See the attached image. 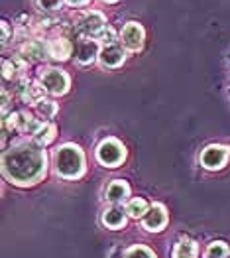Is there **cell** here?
<instances>
[{"mask_svg":"<svg viewBox=\"0 0 230 258\" xmlns=\"http://www.w3.org/2000/svg\"><path fill=\"white\" fill-rule=\"evenodd\" d=\"M55 170L65 179H77L85 173L83 150L75 144H65L55 152Z\"/></svg>","mask_w":230,"mask_h":258,"instance_id":"2","label":"cell"},{"mask_svg":"<svg viewBox=\"0 0 230 258\" xmlns=\"http://www.w3.org/2000/svg\"><path fill=\"white\" fill-rule=\"evenodd\" d=\"M120 42H122V45H124L126 49L138 51L144 45V28L138 22H128L124 28H122Z\"/></svg>","mask_w":230,"mask_h":258,"instance_id":"8","label":"cell"},{"mask_svg":"<svg viewBox=\"0 0 230 258\" xmlns=\"http://www.w3.org/2000/svg\"><path fill=\"white\" fill-rule=\"evenodd\" d=\"M43 93H45V87L42 83H30L28 89H26V93H24V101L26 103H32V105H38L40 101L43 99Z\"/></svg>","mask_w":230,"mask_h":258,"instance_id":"17","label":"cell"},{"mask_svg":"<svg viewBox=\"0 0 230 258\" xmlns=\"http://www.w3.org/2000/svg\"><path fill=\"white\" fill-rule=\"evenodd\" d=\"M142 223H144V229L151 231V233L162 231V229L166 227V223H168L166 207H164V205H160V203H154V205L147 209L146 215L142 217Z\"/></svg>","mask_w":230,"mask_h":258,"instance_id":"9","label":"cell"},{"mask_svg":"<svg viewBox=\"0 0 230 258\" xmlns=\"http://www.w3.org/2000/svg\"><path fill=\"white\" fill-rule=\"evenodd\" d=\"M22 65H24V61H22L20 57H16V59H12V61H10V59H4V61H2V69H4L2 75H4V79H12V77L16 75V69L22 67Z\"/></svg>","mask_w":230,"mask_h":258,"instance_id":"20","label":"cell"},{"mask_svg":"<svg viewBox=\"0 0 230 258\" xmlns=\"http://www.w3.org/2000/svg\"><path fill=\"white\" fill-rule=\"evenodd\" d=\"M124 258H156V254L146 246H132Z\"/></svg>","mask_w":230,"mask_h":258,"instance_id":"22","label":"cell"},{"mask_svg":"<svg viewBox=\"0 0 230 258\" xmlns=\"http://www.w3.org/2000/svg\"><path fill=\"white\" fill-rule=\"evenodd\" d=\"M114 38H116V34H114V30H112L110 26H106L105 30H103V32H101V34H99V36H97L95 40H99V42H103V43H105V45H110V43H116V40H114Z\"/></svg>","mask_w":230,"mask_h":258,"instance_id":"23","label":"cell"},{"mask_svg":"<svg viewBox=\"0 0 230 258\" xmlns=\"http://www.w3.org/2000/svg\"><path fill=\"white\" fill-rule=\"evenodd\" d=\"M42 85L51 95H63L69 89V75L61 69L49 67L42 73Z\"/></svg>","mask_w":230,"mask_h":258,"instance_id":"5","label":"cell"},{"mask_svg":"<svg viewBox=\"0 0 230 258\" xmlns=\"http://www.w3.org/2000/svg\"><path fill=\"white\" fill-rule=\"evenodd\" d=\"M228 148L226 146H218V144H212V146H207L205 150L201 152V164L203 168L207 170H220L226 160H228Z\"/></svg>","mask_w":230,"mask_h":258,"instance_id":"6","label":"cell"},{"mask_svg":"<svg viewBox=\"0 0 230 258\" xmlns=\"http://www.w3.org/2000/svg\"><path fill=\"white\" fill-rule=\"evenodd\" d=\"M55 134H57V128H55L51 122H43L42 126H40V130L34 134V140H36L40 146H47L49 142H53Z\"/></svg>","mask_w":230,"mask_h":258,"instance_id":"16","label":"cell"},{"mask_svg":"<svg viewBox=\"0 0 230 258\" xmlns=\"http://www.w3.org/2000/svg\"><path fill=\"white\" fill-rule=\"evenodd\" d=\"M8 38H10V26L8 22H2V43L8 42Z\"/></svg>","mask_w":230,"mask_h":258,"instance_id":"25","label":"cell"},{"mask_svg":"<svg viewBox=\"0 0 230 258\" xmlns=\"http://www.w3.org/2000/svg\"><path fill=\"white\" fill-rule=\"evenodd\" d=\"M71 51H73V43L69 42L67 38H63V36L53 38V40L49 42V57H53V59H57V61L69 59Z\"/></svg>","mask_w":230,"mask_h":258,"instance_id":"12","label":"cell"},{"mask_svg":"<svg viewBox=\"0 0 230 258\" xmlns=\"http://www.w3.org/2000/svg\"><path fill=\"white\" fill-rule=\"evenodd\" d=\"M45 150L36 140H22L2 156V172L16 185H34L45 175Z\"/></svg>","mask_w":230,"mask_h":258,"instance_id":"1","label":"cell"},{"mask_svg":"<svg viewBox=\"0 0 230 258\" xmlns=\"http://www.w3.org/2000/svg\"><path fill=\"white\" fill-rule=\"evenodd\" d=\"M22 53H24V57L42 61L45 57H49V42H43V40H30V42L24 43Z\"/></svg>","mask_w":230,"mask_h":258,"instance_id":"11","label":"cell"},{"mask_svg":"<svg viewBox=\"0 0 230 258\" xmlns=\"http://www.w3.org/2000/svg\"><path fill=\"white\" fill-rule=\"evenodd\" d=\"M99 59H101V63L105 65V67H118V65L124 63V59H126L124 47H122V45H118V43L103 45Z\"/></svg>","mask_w":230,"mask_h":258,"instance_id":"10","label":"cell"},{"mask_svg":"<svg viewBox=\"0 0 230 258\" xmlns=\"http://www.w3.org/2000/svg\"><path fill=\"white\" fill-rule=\"evenodd\" d=\"M173 258H197V244L189 238L179 240L173 248Z\"/></svg>","mask_w":230,"mask_h":258,"instance_id":"15","label":"cell"},{"mask_svg":"<svg viewBox=\"0 0 230 258\" xmlns=\"http://www.w3.org/2000/svg\"><path fill=\"white\" fill-rule=\"evenodd\" d=\"M36 112L43 116V118H53L57 114V105L53 101H47V99H42L38 105H36Z\"/></svg>","mask_w":230,"mask_h":258,"instance_id":"19","label":"cell"},{"mask_svg":"<svg viewBox=\"0 0 230 258\" xmlns=\"http://www.w3.org/2000/svg\"><path fill=\"white\" fill-rule=\"evenodd\" d=\"M126 209L122 207H110V209H106L105 213H103V223H105V227L108 229H120V227H124L126 225Z\"/></svg>","mask_w":230,"mask_h":258,"instance_id":"14","label":"cell"},{"mask_svg":"<svg viewBox=\"0 0 230 258\" xmlns=\"http://www.w3.org/2000/svg\"><path fill=\"white\" fill-rule=\"evenodd\" d=\"M67 4H71V6H83V4H87L89 0H65Z\"/></svg>","mask_w":230,"mask_h":258,"instance_id":"26","label":"cell"},{"mask_svg":"<svg viewBox=\"0 0 230 258\" xmlns=\"http://www.w3.org/2000/svg\"><path fill=\"white\" fill-rule=\"evenodd\" d=\"M101 45L99 42L93 38H81V40H77L75 43V57H77V61L81 65H91L99 55H101Z\"/></svg>","mask_w":230,"mask_h":258,"instance_id":"7","label":"cell"},{"mask_svg":"<svg viewBox=\"0 0 230 258\" xmlns=\"http://www.w3.org/2000/svg\"><path fill=\"white\" fill-rule=\"evenodd\" d=\"M126 150L122 146V142H118L116 138H106L99 144L97 148V160L106 166V168H116L124 162Z\"/></svg>","mask_w":230,"mask_h":258,"instance_id":"3","label":"cell"},{"mask_svg":"<svg viewBox=\"0 0 230 258\" xmlns=\"http://www.w3.org/2000/svg\"><path fill=\"white\" fill-rule=\"evenodd\" d=\"M61 4H63V0H38V6H40L42 10H47V12L61 8Z\"/></svg>","mask_w":230,"mask_h":258,"instance_id":"24","label":"cell"},{"mask_svg":"<svg viewBox=\"0 0 230 258\" xmlns=\"http://www.w3.org/2000/svg\"><path fill=\"white\" fill-rule=\"evenodd\" d=\"M103 2H116V0H103Z\"/></svg>","mask_w":230,"mask_h":258,"instance_id":"27","label":"cell"},{"mask_svg":"<svg viewBox=\"0 0 230 258\" xmlns=\"http://www.w3.org/2000/svg\"><path fill=\"white\" fill-rule=\"evenodd\" d=\"M228 252V246L224 242H210L207 248V258H224Z\"/></svg>","mask_w":230,"mask_h":258,"instance_id":"21","label":"cell"},{"mask_svg":"<svg viewBox=\"0 0 230 258\" xmlns=\"http://www.w3.org/2000/svg\"><path fill=\"white\" fill-rule=\"evenodd\" d=\"M126 213H128L130 217H134V219H140V217H144L147 213L146 199H142V197H136V199L128 201V205H126Z\"/></svg>","mask_w":230,"mask_h":258,"instance_id":"18","label":"cell"},{"mask_svg":"<svg viewBox=\"0 0 230 258\" xmlns=\"http://www.w3.org/2000/svg\"><path fill=\"white\" fill-rule=\"evenodd\" d=\"M106 26V18L97 12V10H91V12H85L83 16L77 20V30L83 34L85 38H97Z\"/></svg>","mask_w":230,"mask_h":258,"instance_id":"4","label":"cell"},{"mask_svg":"<svg viewBox=\"0 0 230 258\" xmlns=\"http://www.w3.org/2000/svg\"><path fill=\"white\" fill-rule=\"evenodd\" d=\"M128 194H130V187H128V183L126 181H122V179H114L108 187H106V201H110V203H122L126 197H128Z\"/></svg>","mask_w":230,"mask_h":258,"instance_id":"13","label":"cell"}]
</instances>
